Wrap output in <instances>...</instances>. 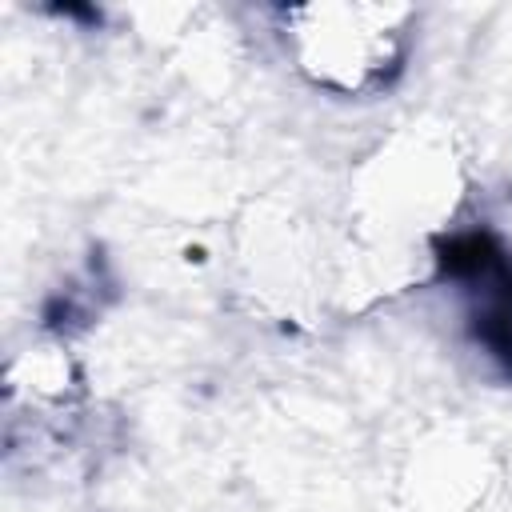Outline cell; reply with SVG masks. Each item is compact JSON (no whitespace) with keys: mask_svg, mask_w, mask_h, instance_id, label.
Listing matches in <instances>:
<instances>
[{"mask_svg":"<svg viewBox=\"0 0 512 512\" xmlns=\"http://www.w3.org/2000/svg\"><path fill=\"white\" fill-rule=\"evenodd\" d=\"M408 8L400 4H312L288 8V44L300 72L344 96L384 88L404 64Z\"/></svg>","mask_w":512,"mask_h":512,"instance_id":"obj_1","label":"cell"}]
</instances>
